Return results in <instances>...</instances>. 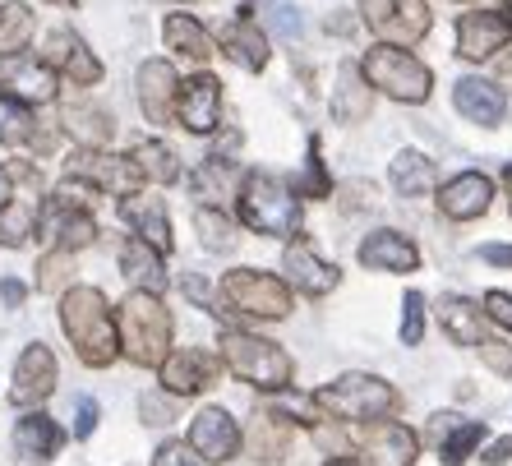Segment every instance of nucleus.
<instances>
[{
	"mask_svg": "<svg viewBox=\"0 0 512 466\" xmlns=\"http://www.w3.org/2000/svg\"><path fill=\"white\" fill-rule=\"evenodd\" d=\"M60 328L74 342V356L107 370L111 360L120 356V337H116V314H111L107 296L97 287H70L60 291Z\"/></svg>",
	"mask_w": 512,
	"mask_h": 466,
	"instance_id": "nucleus-1",
	"label": "nucleus"
},
{
	"mask_svg": "<svg viewBox=\"0 0 512 466\" xmlns=\"http://www.w3.org/2000/svg\"><path fill=\"white\" fill-rule=\"evenodd\" d=\"M116 337H120V356L157 370L171 351V310L162 305V296L153 291H130L116 305Z\"/></svg>",
	"mask_w": 512,
	"mask_h": 466,
	"instance_id": "nucleus-2",
	"label": "nucleus"
},
{
	"mask_svg": "<svg viewBox=\"0 0 512 466\" xmlns=\"http://www.w3.org/2000/svg\"><path fill=\"white\" fill-rule=\"evenodd\" d=\"M236 204L240 222L259 236H300V194L286 180L268 176V171H250V176H240Z\"/></svg>",
	"mask_w": 512,
	"mask_h": 466,
	"instance_id": "nucleus-3",
	"label": "nucleus"
},
{
	"mask_svg": "<svg viewBox=\"0 0 512 466\" xmlns=\"http://www.w3.org/2000/svg\"><path fill=\"white\" fill-rule=\"evenodd\" d=\"M222 365H227L236 379H245L250 388H263V393H282L296 365L277 342L259 333H245V328H227L222 333Z\"/></svg>",
	"mask_w": 512,
	"mask_h": 466,
	"instance_id": "nucleus-4",
	"label": "nucleus"
},
{
	"mask_svg": "<svg viewBox=\"0 0 512 466\" xmlns=\"http://www.w3.org/2000/svg\"><path fill=\"white\" fill-rule=\"evenodd\" d=\"M314 402H319V411H328V416L337 420H360V425H370V420H383L397 411V388L393 383H383L379 374H342V379L323 383L319 393H314Z\"/></svg>",
	"mask_w": 512,
	"mask_h": 466,
	"instance_id": "nucleus-5",
	"label": "nucleus"
},
{
	"mask_svg": "<svg viewBox=\"0 0 512 466\" xmlns=\"http://www.w3.org/2000/svg\"><path fill=\"white\" fill-rule=\"evenodd\" d=\"M360 74H365L370 88L388 93L393 102H411V107H416V102H429V88H434V74H429L425 60H416L406 47H388V42L365 51Z\"/></svg>",
	"mask_w": 512,
	"mask_h": 466,
	"instance_id": "nucleus-6",
	"label": "nucleus"
},
{
	"mask_svg": "<svg viewBox=\"0 0 512 466\" xmlns=\"http://www.w3.org/2000/svg\"><path fill=\"white\" fill-rule=\"evenodd\" d=\"M217 300L245 319H286L291 314V287L263 268H231L217 287Z\"/></svg>",
	"mask_w": 512,
	"mask_h": 466,
	"instance_id": "nucleus-7",
	"label": "nucleus"
},
{
	"mask_svg": "<svg viewBox=\"0 0 512 466\" xmlns=\"http://www.w3.org/2000/svg\"><path fill=\"white\" fill-rule=\"evenodd\" d=\"M360 19L388 47H416L434 24L425 0H360Z\"/></svg>",
	"mask_w": 512,
	"mask_h": 466,
	"instance_id": "nucleus-8",
	"label": "nucleus"
},
{
	"mask_svg": "<svg viewBox=\"0 0 512 466\" xmlns=\"http://www.w3.org/2000/svg\"><path fill=\"white\" fill-rule=\"evenodd\" d=\"M0 88L10 97H19L24 107H47V102H56V93H60L56 70H51L42 56H28V51L0 56Z\"/></svg>",
	"mask_w": 512,
	"mask_h": 466,
	"instance_id": "nucleus-9",
	"label": "nucleus"
},
{
	"mask_svg": "<svg viewBox=\"0 0 512 466\" xmlns=\"http://www.w3.org/2000/svg\"><path fill=\"white\" fill-rule=\"evenodd\" d=\"M157 379H162V388L171 397H194L222 379V356H213V351H203V347L167 351V360L157 365Z\"/></svg>",
	"mask_w": 512,
	"mask_h": 466,
	"instance_id": "nucleus-10",
	"label": "nucleus"
},
{
	"mask_svg": "<svg viewBox=\"0 0 512 466\" xmlns=\"http://www.w3.org/2000/svg\"><path fill=\"white\" fill-rule=\"evenodd\" d=\"M512 42V10H471L457 19V56L489 60Z\"/></svg>",
	"mask_w": 512,
	"mask_h": 466,
	"instance_id": "nucleus-11",
	"label": "nucleus"
},
{
	"mask_svg": "<svg viewBox=\"0 0 512 466\" xmlns=\"http://www.w3.org/2000/svg\"><path fill=\"white\" fill-rule=\"evenodd\" d=\"M42 60H47L56 79H70L74 88H93L102 84V60L88 51V42L70 28H51L47 33V47H42Z\"/></svg>",
	"mask_w": 512,
	"mask_h": 466,
	"instance_id": "nucleus-12",
	"label": "nucleus"
},
{
	"mask_svg": "<svg viewBox=\"0 0 512 466\" xmlns=\"http://www.w3.org/2000/svg\"><path fill=\"white\" fill-rule=\"evenodd\" d=\"M65 171H70L74 180L93 185V190H116V194L139 190V171H134V162L130 157L107 153V148H79V153H70Z\"/></svg>",
	"mask_w": 512,
	"mask_h": 466,
	"instance_id": "nucleus-13",
	"label": "nucleus"
},
{
	"mask_svg": "<svg viewBox=\"0 0 512 466\" xmlns=\"http://www.w3.org/2000/svg\"><path fill=\"white\" fill-rule=\"evenodd\" d=\"M51 393H56V356H51V347L33 342V347L19 356V365H14L10 402L24 411H37Z\"/></svg>",
	"mask_w": 512,
	"mask_h": 466,
	"instance_id": "nucleus-14",
	"label": "nucleus"
},
{
	"mask_svg": "<svg viewBox=\"0 0 512 466\" xmlns=\"http://www.w3.org/2000/svg\"><path fill=\"white\" fill-rule=\"evenodd\" d=\"M134 88H139V111L148 116V125H171L176 120V65L171 60H143L139 74H134Z\"/></svg>",
	"mask_w": 512,
	"mask_h": 466,
	"instance_id": "nucleus-15",
	"label": "nucleus"
},
{
	"mask_svg": "<svg viewBox=\"0 0 512 466\" xmlns=\"http://www.w3.org/2000/svg\"><path fill=\"white\" fill-rule=\"evenodd\" d=\"M190 453L203 457V462H217V466L240 453V425L231 420V411L203 407L199 416L190 420Z\"/></svg>",
	"mask_w": 512,
	"mask_h": 466,
	"instance_id": "nucleus-16",
	"label": "nucleus"
},
{
	"mask_svg": "<svg viewBox=\"0 0 512 466\" xmlns=\"http://www.w3.org/2000/svg\"><path fill=\"white\" fill-rule=\"evenodd\" d=\"M176 120L190 134H213L222 120V84L213 74H194L176 88Z\"/></svg>",
	"mask_w": 512,
	"mask_h": 466,
	"instance_id": "nucleus-17",
	"label": "nucleus"
},
{
	"mask_svg": "<svg viewBox=\"0 0 512 466\" xmlns=\"http://www.w3.org/2000/svg\"><path fill=\"white\" fill-rule=\"evenodd\" d=\"M120 222L134 231L139 240H148L157 254H171L176 250V240H171V217H167V199H157V194H125L120 199Z\"/></svg>",
	"mask_w": 512,
	"mask_h": 466,
	"instance_id": "nucleus-18",
	"label": "nucleus"
},
{
	"mask_svg": "<svg viewBox=\"0 0 512 466\" xmlns=\"http://www.w3.org/2000/svg\"><path fill=\"white\" fill-rule=\"evenodd\" d=\"M356 259L365 263V268H374V273H416V268H420L416 240L402 236V231H393V227L370 231V236L360 240Z\"/></svg>",
	"mask_w": 512,
	"mask_h": 466,
	"instance_id": "nucleus-19",
	"label": "nucleus"
},
{
	"mask_svg": "<svg viewBox=\"0 0 512 466\" xmlns=\"http://www.w3.org/2000/svg\"><path fill=\"white\" fill-rule=\"evenodd\" d=\"M360 448H365L370 466H411L420 457V439L397 420H370L360 434Z\"/></svg>",
	"mask_w": 512,
	"mask_h": 466,
	"instance_id": "nucleus-20",
	"label": "nucleus"
},
{
	"mask_svg": "<svg viewBox=\"0 0 512 466\" xmlns=\"http://www.w3.org/2000/svg\"><path fill=\"white\" fill-rule=\"evenodd\" d=\"M37 231L47 240H56V250H70V254L97 240V222L88 217V208H70V204H60V199H47V204H42Z\"/></svg>",
	"mask_w": 512,
	"mask_h": 466,
	"instance_id": "nucleus-21",
	"label": "nucleus"
},
{
	"mask_svg": "<svg viewBox=\"0 0 512 466\" xmlns=\"http://www.w3.org/2000/svg\"><path fill=\"white\" fill-rule=\"evenodd\" d=\"M60 125H65V134H74L79 148H107L111 139H116V116H111L107 107L88 102V97L60 102Z\"/></svg>",
	"mask_w": 512,
	"mask_h": 466,
	"instance_id": "nucleus-22",
	"label": "nucleus"
},
{
	"mask_svg": "<svg viewBox=\"0 0 512 466\" xmlns=\"http://www.w3.org/2000/svg\"><path fill=\"white\" fill-rule=\"evenodd\" d=\"M282 268H286V282H291L296 291H305V296H328V291L342 282V273H337L333 263H323L300 236L286 245Z\"/></svg>",
	"mask_w": 512,
	"mask_h": 466,
	"instance_id": "nucleus-23",
	"label": "nucleus"
},
{
	"mask_svg": "<svg viewBox=\"0 0 512 466\" xmlns=\"http://www.w3.org/2000/svg\"><path fill=\"white\" fill-rule=\"evenodd\" d=\"M489 204H494V180L480 171H462L439 190V208L453 222H471V217L489 213Z\"/></svg>",
	"mask_w": 512,
	"mask_h": 466,
	"instance_id": "nucleus-24",
	"label": "nucleus"
},
{
	"mask_svg": "<svg viewBox=\"0 0 512 466\" xmlns=\"http://www.w3.org/2000/svg\"><path fill=\"white\" fill-rule=\"evenodd\" d=\"M453 107L462 111L471 125H499L503 111H508V93H503L494 79H457Z\"/></svg>",
	"mask_w": 512,
	"mask_h": 466,
	"instance_id": "nucleus-25",
	"label": "nucleus"
},
{
	"mask_svg": "<svg viewBox=\"0 0 512 466\" xmlns=\"http://www.w3.org/2000/svg\"><path fill=\"white\" fill-rule=\"evenodd\" d=\"M65 448V430L47 411H28L19 425H14V453L24 462H51V457Z\"/></svg>",
	"mask_w": 512,
	"mask_h": 466,
	"instance_id": "nucleus-26",
	"label": "nucleus"
},
{
	"mask_svg": "<svg viewBox=\"0 0 512 466\" xmlns=\"http://www.w3.org/2000/svg\"><path fill=\"white\" fill-rule=\"evenodd\" d=\"M120 273L134 282V291H153V296L167 291V263H162V254L139 236H130L120 245Z\"/></svg>",
	"mask_w": 512,
	"mask_h": 466,
	"instance_id": "nucleus-27",
	"label": "nucleus"
},
{
	"mask_svg": "<svg viewBox=\"0 0 512 466\" xmlns=\"http://www.w3.org/2000/svg\"><path fill=\"white\" fill-rule=\"evenodd\" d=\"M222 51L236 60L240 70L259 74L263 65H268V37H263V28L250 19V10H240L227 24V33H222Z\"/></svg>",
	"mask_w": 512,
	"mask_h": 466,
	"instance_id": "nucleus-28",
	"label": "nucleus"
},
{
	"mask_svg": "<svg viewBox=\"0 0 512 466\" xmlns=\"http://www.w3.org/2000/svg\"><path fill=\"white\" fill-rule=\"evenodd\" d=\"M370 107H374V93H370V84H365L360 65H342V70H337V88H333V120L360 125V120L370 116Z\"/></svg>",
	"mask_w": 512,
	"mask_h": 466,
	"instance_id": "nucleus-29",
	"label": "nucleus"
},
{
	"mask_svg": "<svg viewBox=\"0 0 512 466\" xmlns=\"http://www.w3.org/2000/svg\"><path fill=\"white\" fill-rule=\"evenodd\" d=\"M434 314H439L443 333L453 337L457 347H480V342H485V319H480L485 310H476L466 296H443Z\"/></svg>",
	"mask_w": 512,
	"mask_h": 466,
	"instance_id": "nucleus-30",
	"label": "nucleus"
},
{
	"mask_svg": "<svg viewBox=\"0 0 512 466\" xmlns=\"http://www.w3.org/2000/svg\"><path fill=\"white\" fill-rule=\"evenodd\" d=\"M162 37H167V47L185 60H208L217 56V42L208 37V28L194 19V14H167V24H162Z\"/></svg>",
	"mask_w": 512,
	"mask_h": 466,
	"instance_id": "nucleus-31",
	"label": "nucleus"
},
{
	"mask_svg": "<svg viewBox=\"0 0 512 466\" xmlns=\"http://www.w3.org/2000/svg\"><path fill=\"white\" fill-rule=\"evenodd\" d=\"M130 162L134 171H139V180H153V185H176L180 180V157L171 144H162V139H139V144L130 148Z\"/></svg>",
	"mask_w": 512,
	"mask_h": 466,
	"instance_id": "nucleus-32",
	"label": "nucleus"
},
{
	"mask_svg": "<svg viewBox=\"0 0 512 466\" xmlns=\"http://www.w3.org/2000/svg\"><path fill=\"white\" fill-rule=\"evenodd\" d=\"M388 176H393V190L402 194V199H420V194L434 190V162H429L425 153H416V148L397 153Z\"/></svg>",
	"mask_w": 512,
	"mask_h": 466,
	"instance_id": "nucleus-33",
	"label": "nucleus"
},
{
	"mask_svg": "<svg viewBox=\"0 0 512 466\" xmlns=\"http://www.w3.org/2000/svg\"><path fill=\"white\" fill-rule=\"evenodd\" d=\"M190 190L194 199H227L231 190H240V171L231 157L213 153L208 162H199V171L190 176Z\"/></svg>",
	"mask_w": 512,
	"mask_h": 466,
	"instance_id": "nucleus-34",
	"label": "nucleus"
},
{
	"mask_svg": "<svg viewBox=\"0 0 512 466\" xmlns=\"http://www.w3.org/2000/svg\"><path fill=\"white\" fill-rule=\"evenodd\" d=\"M286 448H291V430H286L282 416L263 411V416L250 420V453L259 457V462H282Z\"/></svg>",
	"mask_w": 512,
	"mask_h": 466,
	"instance_id": "nucleus-35",
	"label": "nucleus"
},
{
	"mask_svg": "<svg viewBox=\"0 0 512 466\" xmlns=\"http://www.w3.org/2000/svg\"><path fill=\"white\" fill-rule=\"evenodd\" d=\"M33 42V10L24 0H0V56L28 51Z\"/></svg>",
	"mask_w": 512,
	"mask_h": 466,
	"instance_id": "nucleus-36",
	"label": "nucleus"
},
{
	"mask_svg": "<svg viewBox=\"0 0 512 466\" xmlns=\"http://www.w3.org/2000/svg\"><path fill=\"white\" fill-rule=\"evenodd\" d=\"M194 231H199L203 250H213V254L236 250V222H231V217L222 213L217 204H199V208H194Z\"/></svg>",
	"mask_w": 512,
	"mask_h": 466,
	"instance_id": "nucleus-37",
	"label": "nucleus"
},
{
	"mask_svg": "<svg viewBox=\"0 0 512 466\" xmlns=\"http://www.w3.org/2000/svg\"><path fill=\"white\" fill-rule=\"evenodd\" d=\"M28 139H33V111L0 88V144L14 148V144H28Z\"/></svg>",
	"mask_w": 512,
	"mask_h": 466,
	"instance_id": "nucleus-38",
	"label": "nucleus"
},
{
	"mask_svg": "<svg viewBox=\"0 0 512 466\" xmlns=\"http://www.w3.org/2000/svg\"><path fill=\"white\" fill-rule=\"evenodd\" d=\"M480 439H485V425H480V420H466V425H462V420H457L453 430H448V434H443V439H439V453H443V462H448V466H462L466 457H471V448H476Z\"/></svg>",
	"mask_w": 512,
	"mask_h": 466,
	"instance_id": "nucleus-39",
	"label": "nucleus"
},
{
	"mask_svg": "<svg viewBox=\"0 0 512 466\" xmlns=\"http://www.w3.org/2000/svg\"><path fill=\"white\" fill-rule=\"evenodd\" d=\"M70 263H74L70 250H51L47 259L37 263V273H42V277H37V287H42V291H70V287H65V282H70Z\"/></svg>",
	"mask_w": 512,
	"mask_h": 466,
	"instance_id": "nucleus-40",
	"label": "nucleus"
},
{
	"mask_svg": "<svg viewBox=\"0 0 512 466\" xmlns=\"http://www.w3.org/2000/svg\"><path fill=\"white\" fill-rule=\"evenodd\" d=\"M273 416H291V420H300V425H323V416H319V402L314 397H300V393H277V407H273Z\"/></svg>",
	"mask_w": 512,
	"mask_h": 466,
	"instance_id": "nucleus-41",
	"label": "nucleus"
},
{
	"mask_svg": "<svg viewBox=\"0 0 512 466\" xmlns=\"http://www.w3.org/2000/svg\"><path fill=\"white\" fill-rule=\"evenodd\" d=\"M420 337H425V296H420V291H406V300H402V342L406 347H420Z\"/></svg>",
	"mask_w": 512,
	"mask_h": 466,
	"instance_id": "nucleus-42",
	"label": "nucleus"
},
{
	"mask_svg": "<svg viewBox=\"0 0 512 466\" xmlns=\"http://www.w3.org/2000/svg\"><path fill=\"white\" fill-rule=\"evenodd\" d=\"M328 190H333V185H328V171H323L319 139H310V162H305V180L296 185V194H305V199H323Z\"/></svg>",
	"mask_w": 512,
	"mask_h": 466,
	"instance_id": "nucleus-43",
	"label": "nucleus"
},
{
	"mask_svg": "<svg viewBox=\"0 0 512 466\" xmlns=\"http://www.w3.org/2000/svg\"><path fill=\"white\" fill-rule=\"evenodd\" d=\"M476 351H480V360H485L494 374H503V379L512 374V347H508V342H499V337H485Z\"/></svg>",
	"mask_w": 512,
	"mask_h": 466,
	"instance_id": "nucleus-44",
	"label": "nucleus"
},
{
	"mask_svg": "<svg viewBox=\"0 0 512 466\" xmlns=\"http://www.w3.org/2000/svg\"><path fill=\"white\" fill-rule=\"evenodd\" d=\"M153 466H199V457L190 453V443H162L157 448V457H153Z\"/></svg>",
	"mask_w": 512,
	"mask_h": 466,
	"instance_id": "nucleus-45",
	"label": "nucleus"
},
{
	"mask_svg": "<svg viewBox=\"0 0 512 466\" xmlns=\"http://www.w3.org/2000/svg\"><path fill=\"white\" fill-rule=\"evenodd\" d=\"M97 430V402L93 397H79L74 402V439H88Z\"/></svg>",
	"mask_w": 512,
	"mask_h": 466,
	"instance_id": "nucleus-46",
	"label": "nucleus"
},
{
	"mask_svg": "<svg viewBox=\"0 0 512 466\" xmlns=\"http://www.w3.org/2000/svg\"><path fill=\"white\" fill-rule=\"evenodd\" d=\"M485 314L499 323V328H508V333H512V296H508V291H489V296H485Z\"/></svg>",
	"mask_w": 512,
	"mask_h": 466,
	"instance_id": "nucleus-47",
	"label": "nucleus"
},
{
	"mask_svg": "<svg viewBox=\"0 0 512 466\" xmlns=\"http://www.w3.org/2000/svg\"><path fill=\"white\" fill-rule=\"evenodd\" d=\"M139 411H143V420H148V425H167V420H171V407H167V402H157V397H148V393H143Z\"/></svg>",
	"mask_w": 512,
	"mask_h": 466,
	"instance_id": "nucleus-48",
	"label": "nucleus"
},
{
	"mask_svg": "<svg viewBox=\"0 0 512 466\" xmlns=\"http://www.w3.org/2000/svg\"><path fill=\"white\" fill-rule=\"evenodd\" d=\"M24 296H28V287L19 282V277H5V282H0V300H5L10 310H19V305H24Z\"/></svg>",
	"mask_w": 512,
	"mask_h": 466,
	"instance_id": "nucleus-49",
	"label": "nucleus"
},
{
	"mask_svg": "<svg viewBox=\"0 0 512 466\" xmlns=\"http://www.w3.org/2000/svg\"><path fill=\"white\" fill-rule=\"evenodd\" d=\"M480 259L499 263V268H512V245H480Z\"/></svg>",
	"mask_w": 512,
	"mask_h": 466,
	"instance_id": "nucleus-50",
	"label": "nucleus"
},
{
	"mask_svg": "<svg viewBox=\"0 0 512 466\" xmlns=\"http://www.w3.org/2000/svg\"><path fill=\"white\" fill-rule=\"evenodd\" d=\"M273 14H277V28H282L286 37H296V33H300V14L291 10V5H277Z\"/></svg>",
	"mask_w": 512,
	"mask_h": 466,
	"instance_id": "nucleus-51",
	"label": "nucleus"
},
{
	"mask_svg": "<svg viewBox=\"0 0 512 466\" xmlns=\"http://www.w3.org/2000/svg\"><path fill=\"white\" fill-rule=\"evenodd\" d=\"M485 462H489V466H499V462H512V439H499V443H489V448H485Z\"/></svg>",
	"mask_w": 512,
	"mask_h": 466,
	"instance_id": "nucleus-52",
	"label": "nucleus"
},
{
	"mask_svg": "<svg viewBox=\"0 0 512 466\" xmlns=\"http://www.w3.org/2000/svg\"><path fill=\"white\" fill-rule=\"evenodd\" d=\"M10 199H14V176H10V167H0V213L10 208Z\"/></svg>",
	"mask_w": 512,
	"mask_h": 466,
	"instance_id": "nucleus-53",
	"label": "nucleus"
},
{
	"mask_svg": "<svg viewBox=\"0 0 512 466\" xmlns=\"http://www.w3.org/2000/svg\"><path fill=\"white\" fill-rule=\"evenodd\" d=\"M328 466H370V462H360V457H333Z\"/></svg>",
	"mask_w": 512,
	"mask_h": 466,
	"instance_id": "nucleus-54",
	"label": "nucleus"
},
{
	"mask_svg": "<svg viewBox=\"0 0 512 466\" xmlns=\"http://www.w3.org/2000/svg\"><path fill=\"white\" fill-rule=\"evenodd\" d=\"M51 5H65V10H74V5H79V0H51Z\"/></svg>",
	"mask_w": 512,
	"mask_h": 466,
	"instance_id": "nucleus-55",
	"label": "nucleus"
},
{
	"mask_svg": "<svg viewBox=\"0 0 512 466\" xmlns=\"http://www.w3.org/2000/svg\"><path fill=\"white\" fill-rule=\"evenodd\" d=\"M503 180H508V190H512V167H508V171H503Z\"/></svg>",
	"mask_w": 512,
	"mask_h": 466,
	"instance_id": "nucleus-56",
	"label": "nucleus"
}]
</instances>
